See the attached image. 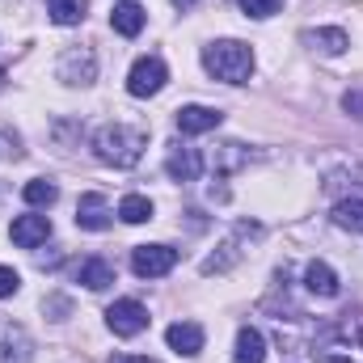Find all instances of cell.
Returning a JSON list of instances; mask_svg holds the SVG:
<instances>
[{
    "label": "cell",
    "instance_id": "obj_22",
    "mask_svg": "<svg viewBox=\"0 0 363 363\" xmlns=\"http://www.w3.org/2000/svg\"><path fill=\"white\" fill-rule=\"evenodd\" d=\"M21 194H26V203H30V207H51V203L60 199V190H55V182H47V178H34V182H26V186H21Z\"/></svg>",
    "mask_w": 363,
    "mask_h": 363
},
{
    "label": "cell",
    "instance_id": "obj_9",
    "mask_svg": "<svg viewBox=\"0 0 363 363\" xmlns=\"http://www.w3.org/2000/svg\"><path fill=\"white\" fill-rule=\"evenodd\" d=\"M0 363H30V334L13 321H0Z\"/></svg>",
    "mask_w": 363,
    "mask_h": 363
},
{
    "label": "cell",
    "instance_id": "obj_16",
    "mask_svg": "<svg viewBox=\"0 0 363 363\" xmlns=\"http://www.w3.org/2000/svg\"><path fill=\"white\" fill-rule=\"evenodd\" d=\"M304 287H308L313 296H321V300H334V296H338V274L330 271L325 262H308V267H304Z\"/></svg>",
    "mask_w": 363,
    "mask_h": 363
},
{
    "label": "cell",
    "instance_id": "obj_10",
    "mask_svg": "<svg viewBox=\"0 0 363 363\" xmlns=\"http://www.w3.org/2000/svg\"><path fill=\"white\" fill-rule=\"evenodd\" d=\"M250 237H258V228L241 224V228H237V237H228V241L220 245L224 254H211V258L203 262V274H220V271H228V267H233V262H237V258L245 254V250H241V241H250Z\"/></svg>",
    "mask_w": 363,
    "mask_h": 363
},
{
    "label": "cell",
    "instance_id": "obj_19",
    "mask_svg": "<svg viewBox=\"0 0 363 363\" xmlns=\"http://www.w3.org/2000/svg\"><path fill=\"white\" fill-rule=\"evenodd\" d=\"M313 47H321L325 55H342L347 47H351V38H347V30H308L304 34Z\"/></svg>",
    "mask_w": 363,
    "mask_h": 363
},
{
    "label": "cell",
    "instance_id": "obj_1",
    "mask_svg": "<svg viewBox=\"0 0 363 363\" xmlns=\"http://www.w3.org/2000/svg\"><path fill=\"white\" fill-rule=\"evenodd\" d=\"M144 148H148V135H144L140 127H127V123H110V127H101V131L93 135L97 161H106V165H114V169L140 165Z\"/></svg>",
    "mask_w": 363,
    "mask_h": 363
},
{
    "label": "cell",
    "instance_id": "obj_11",
    "mask_svg": "<svg viewBox=\"0 0 363 363\" xmlns=\"http://www.w3.org/2000/svg\"><path fill=\"white\" fill-rule=\"evenodd\" d=\"M77 224L89 228V233L110 228V203H106V194H81V203H77Z\"/></svg>",
    "mask_w": 363,
    "mask_h": 363
},
{
    "label": "cell",
    "instance_id": "obj_15",
    "mask_svg": "<svg viewBox=\"0 0 363 363\" xmlns=\"http://www.w3.org/2000/svg\"><path fill=\"white\" fill-rule=\"evenodd\" d=\"M262 359H267V338H262L254 325H241V330H237L233 363H262Z\"/></svg>",
    "mask_w": 363,
    "mask_h": 363
},
{
    "label": "cell",
    "instance_id": "obj_2",
    "mask_svg": "<svg viewBox=\"0 0 363 363\" xmlns=\"http://www.w3.org/2000/svg\"><path fill=\"white\" fill-rule=\"evenodd\" d=\"M203 68L224 85H245L254 72V51L237 38H220V43L203 47Z\"/></svg>",
    "mask_w": 363,
    "mask_h": 363
},
{
    "label": "cell",
    "instance_id": "obj_25",
    "mask_svg": "<svg viewBox=\"0 0 363 363\" xmlns=\"http://www.w3.org/2000/svg\"><path fill=\"white\" fill-rule=\"evenodd\" d=\"M17 287H21V274L13 271V267H0V300H9Z\"/></svg>",
    "mask_w": 363,
    "mask_h": 363
},
{
    "label": "cell",
    "instance_id": "obj_20",
    "mask_svg": "<svg viewBox=\"0 0 363 363\" xmlns=\"http://www.w3.org/2000/svg\"><path fill=\"white\" fill-rule=\"evenodd\" d=\"M250 161V152H245V144H224V148H216L211 152V169L216 174H233L237 165H245Z\"/></svg>",
    "mask_w": 363,
    "mask_h": 363
},
{
    "label": "cell",
    "instance_id": "obj_17",
    "mask_svg": "<svg viewBox=\"0 0 363 363\" xmlns=\"http://www.w3.org/2000/svg\"><path fill=\"white\" fill-rule=\"evenodd\" d=\"M77 283H85L89 291H101V287L114 283V267H110L106 258H85V262L77 267Z\"/></svg>",
    "mask_w": 363,
    "mask_h": 363
},
{
    "label": "cell",
    "instance_id": "obj_18",
    "mask_svg": "<svg viewBox=\"0 0 363 363\" xmlns=\"http://www.w3.org/2000/svg\"><path fill=\"white\" fill-rule=\"evenodd\" d=\"M85 9H89V0H47V13L55 26H77L85 17Z\"/></svg>",
    "mask_w": 363,
    "mask_h": 363
},
{
    "label": "cell",
    "instance_id": "obj_7",
    "mask_svg": "<svg viewBox=\"0 0 363 363\" xmlns=\"http://www.w3.org/2000/svg\"><path fill=\"white\" fill-rule=\"evenodd\" d=\"M224 123V114L216 106H182L178 110V131L182 135H203V131H216Z\"/></svg>",
    "mask_w": 363,
    "mask_h": 363
},
{
    "label": "cell",
    "instance_id": "obj_8",
    "mask_svg": "<svg viewBox=\"0 0 363 363\" xmlns=\"http://www.w3.org/2000/svg\"><path fill=\"white\" fill-rule=\"evenodd\" d=\"M9 237H13L21 250H34V245H43V241L51 237V220H47V216H17L13 228H9Z\"/></svg>",
    "mask_w": 363,
    "mask_h": 363
},
{
    "label": "cell",
    "instance_id": "obj_14",
    "mask_svg": "<svg viewBox=\"0 0 363 363\" xmlns=\"http://www.w3.org/2000/svg\"><path fill=\"white\" fill-rule=\"evenodd\" d=\"M144 21H148V17H144V9H140L135 0H118L114 13H110V26H114L123 38H135V34L144 30Z\"/></svg>",
    "mask_w": 363,
    "mask_h": 363
},
{
    "label": "cell",
    "instance_id": "obj_28",
    "mask_svg": "<svg viewBox=\"0 0 363 363\" xmlns=\"http://www.w3.org/2000/svg\"><path fill=\"white\" fill-rule=\"evenodd\" d=\"M174 4H178V9H190V4H194V0H174Z\"/></svg>",
    "mask_w": 363,
    "mask_h": 363
},
{
    "label": "cell",
    "instance_id": "obj_23",
    "mask_svg": "<svg viewBox=\"0 0 363 363\" xmlns=\"http://www.w3.org/2000/svg\"><path fill=\"white\" fill-rule=\"evenodd\" d=\"M118 216H123L127 224H144V220H152V203H148L144 194H127V199L118 203Z\"/></svg>",
    "mask_w": 363,
    "mask_h": 363
},
{
    "label": "cell",
    "instance_id": "obj_13",
    "mask_svg": "<svg viewBox=\"0 0 363 363\" xmlns=\"http://www.w3.org/2000/svg\"><path fill=\"white\" fill-rule=\"evenodd\" d=\"M169 347L186 355V359H194L199 351H203V325H194V321H178V325H169Z\"/></svg>",
    "mask_w": 363,
    "mask_h": 363
},
{
    "label": "cell",
    "instance_id": "obj_26",
    "mask_svg": "<svg viewBox=\"0 0 363 363\" xmlns=\"http://www.w3.org/2000/svg\"><path fill=\"white\" fill-rule=\"evenodd\" d=\"M342 106H347V110H351L355 118H363V89H351L347 97H342Z\"/></svg>",
    "mask_w": 363,
    "mask_h": 363
},
{
    "label": "cell",
    "instance_id": "obj_21",
    "mask_svg": "<svg viewBox=\"0 0 363 363\" xmlns=\"http://www.w3.org/2000/svg\"><path fill=\"white\" fill-rule=\"evenodd\" d=\"M334 224H338V228H351V233H363V199H342V203H334Z\"/></svg>",
    "mask_w": 363,
    "mask_h": 363
},
{
    "label": "cell",
    "instance_id": "obj_3",
    "mask_svg": "<svg viewBox=\"0 0 363 363\" xmlns=\"http://www.w3.org/2000/svg\"><path fill=\"white\" fill-rule=\"evenodd\" d=\"M165 81H169L165 60H161V55H140V60L131 64V72H127V93H131V97H152V93L165 89Z\"/></svg>",
    "mask_w": 363,
    "mask_h": 363
},
{
    "label": "cell",
    "instance_id": "obj_6",
    "mask_svg": "<svg viewBox=\"0 0 363 363\" xmlns=\"http://www.w3.org/2000/svg\"><path fill=\"white\" fill-rule=\"evenodd\" d=\"M93 72H97V60H93L89 47L64 51V60H60V81H68V85H89Z\"/></svg>",
    "mask_w": 363,
    "mask_h": 363
},
{
    "label": "cell",
    "instance_id": "obj_12",
    "mask_svg": "<svg viewBox=\"0 0 363 363\" xmlns=\"http://www.w3.org/2000/svg\"><path fill=\"white\" fill-rule=\"evenodd\" d=\"M165 174L174 182H194L203 174V157L194 152V148H169V157H165Z\"/></svg>",
    "mask_w": 363,
    "mask_h": 363
},
{
    "label": "cell",
    "instance_id": "obj_27",
    "mask_svg": "<svg viewBox=\"0 0 363 363\" xmlns=\"http://www.w3.org/2000/svg\"><path fill=\"white\" fill-rule=\"evenodd\" d=\"M110 363H148V359H135V355H114Z\"/></svg>",
    "mask_w": 363,
    "mask_h": 363
},
{
    "label": "cell",
    "instance_id": "obj_4",
    "mask_svg": "<svg viewBox=\"0 0 363 363\" xmlns=\"http://www.w3.org/2000/svg\"><path fill=\"white\" fill-rule=\"evenodd\" d=\"M178 267V250L174 245H135L131 250V271L140 279H161Z\"/></svg>",
    "mask_w": 363,
    "mask_h": 363
},
{
    "label": "cell",
    "instance_id": "obj_24",
    "mask_svg": "<svg viewBox=\"0 0 363 363\" xmlns=\"http://www.w3.org/2000/svg\"><path fill=\"white\" fill-rule=\"evenodd\" d=\"M241 9H245V17H271L283 9V0H241Z\"/></svg>",
    "mask_w": 363,
    "mask_h": 363
},
{
    "label": "cell",
    "instance_id": "obj_5",
    "mask_svg": "<svg viewBox=\"0 0 363 363\" xmlns=\"http://www.w3.org/2000/svg\"><path fill=\"white\" fill-rule=\"evenodd\" d=\"M106 325H110L118 338H135V334L148 330V308H144L140 300H114V304L106 308Z\"/></svg>",
    "mask_w": 363,
    "mask_h": 363
}]
</instances>
